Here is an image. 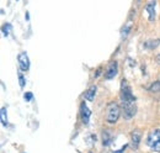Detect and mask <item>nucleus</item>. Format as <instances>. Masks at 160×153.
I'll use <instances>...</instances> for the list:
<instances>
[{
	"label": "nucleus",
	"mask_w": 160,
	"mask_h": 153,
	"mask_svg": "<svg viewBox=\"0 0 160 153\" xmlns=\"http://www.w3.org/2000/svg\"><path fill=\"white\" fill-rule=\"evenodd\" d=\"M121 109L117 103L112 101L107 105V113H106V121L108 124H116L120 119Z\"/></svg>",
	"instance_id": "nucleus-1"
},
{
	"label": "nucleus",
	"mask_w": 160,
	"mask_h": 153,
	"mask_svg": "<svg viewBox=\"0 0 160 153\" xmlns=\"http://www.w3.org/2000/svg\"><path fill=\"white\" fill-rule=\"evenodd\" d=\"M121 100L122 103H136V96L132 94V90L126 80L121 83Z\"/></svg>",
	"instance_id": "nucleus-2"
},
{
	"label": "nucleus",
	"mask_w": 160,
	"mask_h": 153,
	"mask_svg": "<svg viewBox=\"0 0 160 153\" xmlns=\"http://www.w3.org/2000/svg\"><path fill=\"white\" fill-rule=\"evenodd\" d=\"M122 113L126 120H131L134 115L137 114V108L134 103H122Z\"/></svg>",
	"instance_id": "nucleus-3"
},
{
	"label": "nucleus",
	"mask_w": 160,
	"mask_h": 153,
	"mask_svg": "<svg viewBox=\"0 0 160 153\" xmlns=\"http://www.w3.org/2000/svg\"><path fill=\"white\" fill-rule=\"evenodd\" d=\"M19 66H20V69L22 72H27L30 69V59H28V56L26 52H21L19 55Z\"/></svg>",
	"instance_id": "nucleus-4"
},
{
	"label": "nucleus",
	"mask_w": 160,
	"mask_h": 153,
	"mask_svg": "<svg viewBox=\"0 0 160 153\" xmlns=\"http://www.w3.org/2000/svg\"><path fill=\"white\" fill-rule=\"evenodd\" d=\"M117 68H118V64H117L116 61L110 62V64H108V67H107V69L105 72V78L108 79V80L112 79V78H115L116 74H117Z\"/></svg>",
	"instance_id": "nucleus-5"
},
{
	"label": "nucleus",
	"mask_w": 160,
	"mask_h": 153,
	"mask_svg": "<svg viewBox=\"0 0 160 153\" xmlns=\"http://www.w3.org/2000/svg\"><path fill=\"white\" fill-rule=\"evenodd\" d=\"M80 115H81L82 124L88 125V124H89V121H90L91 111H90V109L86 106V104H85V103H81V105H80Z\"/></svg>",
	"instance_id": "nucleus-6"
},
{
	"label": "nucleus",
	"mask_w": 160,
	"mask_h": 153,
	"mask_svg": "<svg viewBox=\"0 0 160 153\" xmlns=\"http://www.w3.org/2000/svg\"><path fill=\"white\" fill-rule=\"evenodd\" d=\"M159 138H160V129H154V130H152L148 134V136H147V145L149 147H152Z\"/></svg>",
	"instance_id": "nucleus-7"
},
{
	"label": "nucleus",
	"mask_w": 160,
	"mask_h": 153,
	"mask_svg": "<svg viewBox=\"0 0 160 153\" xmlns=\"http://www.w3.org/2000/svg\"><path fill=\"white\" fill-rule=\"evenodd\" d=\"M155 5H157V0H150L145 5V10L149 14V21H154L155 20Z\"/></svg>",
	"instance_id": "nucleus-8"
},
{
	"label": "nucleus",
	"mask_w": 160,
	"mask_h": 153,
	"mask_svg": "<svg viewBox=\"0 0 160 153\" xmlns=\"http://www.w3.org/2000/svg\"><path fill=\"white\" fill-rule=\"evenodd\" d=\"M140 138H142V134H140L138 130L133 131L131 135V145H132V148L133 150H137L139 147V142Z\"/></svg>",
	"instance_id": "nucleus-9"
},
{
	"label": "nucleus",
	"mask_w": 160,
	"mask_h": 153,
	"mask_svg": "<svg viewBox=\"0 0 160 153\" xmlns=\"http://www.w3.org/2000/svg\"><path fill=\"white\" fill-rule=\"evenodd\" d=\"M159 45H160L159 38H157V40H148L147 42H144L143 47H144L145 50H154V48H157Z\"/></svg>",
	"instance_id": "nucleus-10"
},
{
	"label": "nucleus",
	"mask_w": 160,
	"mask_h": 153,
	"mask_svg": "<svg viewBox=\"0 0 160 153\" xmlns=\"http://www.w3.org/2000/svg\"><path fill=\"white\" fill-rule=\"evenodd\" d=\"M96 90H98V88L95 87V85H92V87H90V89H88V92L85 93V99L88 100V101H92L94 99H95V94H96Z\"/></svg>",
	"instance_id": "nucleus-11"
},
{
	"label": "nucleus",
	"mask_w": 160,
	"mask_h": 153,
	"mask_svg": "<svg viewBox=\"0 0 160 153\" xmlns=\"http://www.w3.org/2000/svg\"><path fill=\"white\" fill-rule=\"evenodd\" d=\"M112 142V136L108 131H102V145L103 146H110Z\"/></svg>",
	"instance_id": "nucleus-12"
},
{
	"label": "nucleus",
	"mask_w": 160,
	"mask_h": 153,
	"mask_svg": "<svg viewBox=\"0 0 160 153\" xmlns=\"http://www.w3.org/2000/svg\"><path fill=\"white\" fill-rule=\"evenodd\" d=\"M148 89L152 93H160V80H155L154 83H152Z\"/></svg>",
	"instance_id": "nucleus-13"
},
{
	"label": "nucleus",
	"mask_w": 160,
	"mask_h": 153,
	"mask_svg": "<svg viewBox=\"0 0 160 153\" xmlns=\"http://www.w3.org/2000/svg\"><path fill=\"white\" fill-rule=\"evenodd\" d=\"M0 115H1V125L6 127L8 126V114H6V109L5 108H1Z\"/></svg>",
	"instance_id": "nucleus-14"
},
{
	"label": "nucleus",
	"mask_w": 160,
	"mask_h": 153,
	"mask_svg": "<svg viewBox=\"0 0 160 153\" xmlns=\"http://www.w3.org/2000/svg\"><path fill=\"white\" fill-rule=\"evenodd\" d=\"M11 25L10 24H4L2 25V27H1V31H2V35L5 36V37H8L9 35H10V31H11Z\"/></svg>",
	"instance_id": "nucleus-15"
},
{
	"label": "nucleus",
	"mask_w": 160,
	"mask_h": 153,
	"mask_svg": "<svg viewBox=\"0 0 160 153\" xmlns=\"http://www.w3.org/2000/svg\"><path fill=\"white\" fill-rule=\"evenodd\" d=\"M131 29H132V26H131V25H128V26H124V27L122 29V31H121V37H122V40L127 37V35L131 32Z\"/></svg>",
	"instance_id": "nucleus-16"
},
{
	"label": "nucleus",
	"mask_w": 160,
	"mask_h": 153,
	"mask_svg": "<svg viewBox=\"0 0 160 153\" xmlns=\"http://www.w3.org/2000/svg\"><path fill=\"white\" fill-rule=\"evenodd\" d=\"M150 148H152L154 152H160V138L153 145V146H152V147H150Z\"/></svg>",
	"instance_id": "nucleus-17"
},
{
	"label": "nucleus",
	"mask_w": 160,
	"mask_h": 153,
	"mask_svg": "<svg viewBox=\"0 0 160 153\" xmlns=\"http://www.w3.org/2000/svg\"><path fill=\"white\" fill-rule=\"evenodd\" d=\"M19 83H20V88H23V87H25V84H26L25 76H22L21 73H19Z\"/></svg>",
	"instance_id": "nucleus-18"
},
{
	"label": "nucleus",
	"mask_w": 160,
	"mask_h": 153,
	"mask_svg": "<svg viewBox=\"0 0 160 153\" xmlns=\"http://www.w3.org/2000/svg\"><path fill=\"white\" fill-rule=\"evenodd\" d=\"M23 98H25V100H26V101H31V100L33 99V94H32V93H30V92H27V93H25Z\"/></svg>",
	"instance_id": "nucleus-19"
},
{
	"label": "nucleus",
	"mask_w": 160,
	"mask_h": 153,
	"mask_svg": "<svg viewBox=\"0 0 160 153\" xmlns=\"http://www.w3.org/2000/svg\"><path fill=\"white\" fill-rule=\"evenodd\" d=\"M127 147H128V145H124L123 147H121V150H118V151H112V153H123L124 151H126Z\"/></svg>",
	"instance_id": "nucleus-20"
},
{
	"label": "nucleus",
	"mask_w": 160,
	"mask_h": 153,
	"mask_svg": "<svg viewBox=\"0 0 160 153\" xmlns=\"http://www.w3.org/2000/svg\"><path fill=\"white\" fill-rule=\"evenodd\" d=\"M157 62H158V64H160V55L157 56Z\"/></svg>",
	"instance_id": "nucleus-21"
},
{
	"label": "nucleus",
	"mask_w": 160,
	"mask_h": 153,
	"mask_svg": "<svg viewBox=\"0 0 160 153\" xmlns=\"http://www.w3.org/2000/svg\"><path fill=\"white\" fill-rule=\"evenodd\" d=\"M89 153H92V152H89Z\"/></svg>",
	"instance_id": "nucleus-22"
}]
</instances>
